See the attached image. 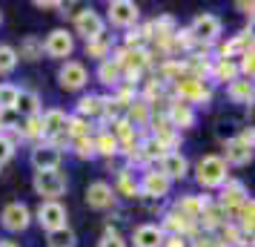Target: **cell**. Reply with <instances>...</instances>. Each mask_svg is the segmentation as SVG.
Wrapping results in <instances>:
<instances>
[{
    "instance_id": "6da1fadb",
    "label": "cell",
    "mask_w": 255,
    "mask_h": 247,
    "mask_svg": "<svg viewBox=\"0 0 255 247\" xmlns=\"http://www.w3.org/2000/svg\"><path fill=\"white\" fill-rule=\"evenodd\" d=\"M253 144H255L253 127H244L235 138H227V144H224V150H227V153L221 155V158H224V164H227V167L250 164V161H253Z\"/></svg>"
},
{
    "instance_id": "7a4b0ae2",
    "label": "cell",
    "mask_w": 255,
    "mask_h": 247,
    "mask_svg": "<svg viewBox=\"0 0 255 247\" xmlns=\"http://www.w3.org/2000/svg\"><path fill=\"white\" fill-rule=\"evenodd\" d=\"M32 187H35V193L43 201H58L66 193V187H69V178H66L63 170H40L32 178Z\"/></svg>"
},
{
    "instance_id": "3957f363",
    "label": "cell",
    "mask_w": 255,
    "mask_h": 247,
    "mask_svg": "<svg viewBox=\"0 0 255 247\" xmlns=\"http://www.w3.org/2000/svg\"><path fill=\"white\" fill-rule=\"evenodd\" d=\"M195 178L204 190H215L227 181V164L221 155H204L195 164Z\"/></svg>"
},
{
    "instance_id": "277c9868",
    "label": "cell",
    "mask_w": 255,
    "mask_h": 247,
    "mask_svg": "<svg viewBox=\"0 0 255 247\" xmlns=\"http://www.w3.org/2000/svg\"><path fill=\"white\" fill-rule=\"evenodd\" d=\"M175 101H184V104L195 106V104H209V98H212V89H209L204 81H198V78H189V75H184L181 81L175 83Z\"/></svg>"
},
{
    "instance_id": "5b68a950",
    "label": "cell",
    "mask_w": 255,
    "mask_h": 247,
    "mask_svg": "<svg viewBox=\"0 0 255 247\" xmlns=\"http://www.w3.org/2000/svg\"><path fill=\"white\" fill-rule=\"evenodd\" d=\"M189 35H192L195 43H204V46L215 43V40L221 37V17L212 14V12L195 14V20H192V26H189Z\"/></svg>"
},
{
    "instance_id": "8992f818",
    "label": "cell",
    "mask_w": 255,
    "mask_h": 247,
    "mask_svg": "<svg viewBox=\"0 0 255 247\" xmlns=\"http://www.w3.org/2000/svg\"><path fill=\"white\" fill-rule=\"evenodd\" d=\"M106 20L118 29H135L140 20V9L138 3H132V0H112L109 3V9H106Z\"/></svg>"
},
{
    "instance_id": "52a82bcc",
    "label": "cell",
    "mask_w": 255,
    "mask_h": 247,
    "mask_svg": "<svg viewBox=\"0 0 255 247\" xmlns=\"http://www.w3.org/2000/svg\"><path fill=\"white\" fill-rule=\"evenodd\" d=\"M250 199V193H247V184L244 181H235V178H227L224 184H221V199L218 204L224 207V213L230 216L227 222H232V216H235V210L241 207L244 201Z\"/></svg>"
},
{
    "instance_id": "ba28073f",
    "label": "cell",
    "mask_w": 255,
    "mask_h": 247,
    "mask_svg": "<svg viewBox=\"0 0 255 247\" xmlns=\"http://www.w3.org/2000/svg\"><path fill=\"white\" fill-rule=\"evenodd\" d=\"M0 224L9 233H23L26 227L32 224V210L26 207L23 201H12V204H6L3 213H0Z\"/></svg>"
},
{
    "instance_id": "9c48e42d",
    "label": "cell",
    "mask_w": 255,
    "mask_h": 247,
    "mask_svg": "<svg viewBox=\"0 0 255 247\" xmlns=\"http://www.w3.org/2000/svg\"><path fill=\"white\" fill-rule=\"evenodd\" d=\"M104 32H106V20L95 12L92 6L89 9H81V12L75 14V35H81L83 40H95V37H101Z\"/></svg>"
},
{
    "instance_id": "30bf717a",
    "label": "cell",
    "mask_w": 255,
    "mask_h": 247,
    "mask_svg": "<svg viewBox=\"0 0 255 247\" xmlns=\"http://www.w3.org/2000/svg\"><path fill=\"white\" fill-rule=\"evenodd\" d=\"M58 83L66 92H78V89H83L89 83V72H86V66L81 60H66L58 69Z\"/></svg>"
},
{
    "instance_id": "8fae6325",
    "label": "cell",
    "mask_w": 255,
    "mask_h": 247,
    "mask_svg": "<svg viewBox=\"0 0 255 247\" xmlns=\"http://www.w3.org/2000/svg\"><path fill=\"white\" fill-rule=\"evenodd\" d=\"M169 187H172V181L163 176L161 170H146L143 178L138 181V193H140V196L155 199V201L166 199V196H169Z\"/></svg>"
},
{
    "instance_id": "7c38bea8",
    "label": "cell",
    "mask_w": 255,
    "mask_h": 247,
    "mask_svg": "<svg viewBox=\"0 0 255 247\" xmlns=\"http://www.w3.org/2000/svg\"><path fill=\"white\" fill-rule=\"evenodd\" d=\"M72 52H75V35L66 32V29H55L43 40V55H49V58L63 60V58H69Z\"/></svg>"
},
{
    "instance_id": "4fadbf2b",
    "label": "cell",
    "mask_w": 255,
    "mask_h": 247,
    "mask_svg": "<svg viewBox=\"0 0 255 247\" xmlns=\"http://www.w3.org/2000/svg\"><path fill=\"white\" fill-rule=\"evenodd\" d=\"M43 230H58V227H66V207L60 201H40L37 213L32 216Z\"/></svg>"
},
{
    "instance_id": "5bb4252c",
    "label": "cell",
    "mask_w": 255,
    "mask_h": 247,
    "mask_svg": "<svg viewBox=\"0 0 255 247\" xmlns=\"http://www.w3.org/2000/svg\"><path fill=\"white\" fill-rule=\"evenodd\" d=\"M60 161H63V150H58L55 144H37L35 150H32V167H35V173L40 170H60Z\"/></svg>"
},
{
    "instance_id": "9a60e30c",
    "label": "cell",
    "mask_w": 255,
    "mask_h": 247,
    "mask_svg": "<svg viewBox=\"0 0 255 247\" xmlns=\"http://www.w3.org/2000/svg\"><path fill=\"white\" fill-rule=\"evenodd\" d=\"M166 121H169V127L175 132L189 130V127H195V106L184 104V101H169V106H166Z\"/></svg>"
},
{
    "instance_id": "2e32d148",
    "label": "cell",
    "mask_w": 255,
    "mask_h": 247,
    "mask_svg": "<svg viewBox=\"0 0 255 247\" xmlns=\"http://www.w3.org/2000/svg\"><path fill=\"white\" fill-rule=\"evenodd\" d=\"M115 190L109 181H92L89 187H86V204L92 207V210H109L112 204H115Z\"/></svg>"
},
{
    "instance_id": "e0dca14e",
    "label": "cell",
    "mask_w": 255,
    "mask_h": 247,
    "mask_svg": "<svg viewBox=\"0 0 255 247\" xmlns=\"http://www.w3.org/2000/svg\"><path fill=\"white\" fill-rule=\"evenodd\" d=\"M161 173L169 181H181V178L189 176V161H186L184 153H178V150H172V153H166L161 158Z\"/></svg>"
},
{
    "instance_id": "ac0fdd59",
    "label": "cell",
    "mask_w": 255,
    "mask_h": 247,
    "mask_svg": "<svg viewBox=\"0 0 255 247\" xmlns=\"http://www.w3.org/2000/svg\"><path fill=\"white\" fill-rule=\"evenodd\" d=\"M209 196H181V199L175 201V213L178 216H184L186 222L198 224V216H201V210L209 204Z\"/></svg>"
},
{
    "instance_id": "d6986e66",
    "label": "cell",
    "mask_w": 255,
    "mask_h": 247,
    "mask_svg": "<svg viewBox=\"0 0 255 247\" xmlns=\"http://www.w3.org/2000/svg\"><path fill=\"white\" fill-rule=\"evenodd\" d=\"M166 233L161 230V224H138L132 233V245L135 247H163Z\"/></svg>"
},
{
    "instance_id": "ffe728a7",
    "label": "cell",
    "mask_w": 255,
    "mask_h": 247,
    "mask_svg": "<svg viewBox=\"0 0 255 247\" xmlns=\"http://www.w3.org/2000/svg\"><path fill=\"white\" fill-rule=\"evenodd\" d=\"M195 227H198V224L186 222L184 216H178L175 210L166 213V216H163V224H161V230L166 236H181V239H186L189 233H195Z\"/></svg>"
},
{
    "instance_id": "44dd1931",
    "label": "cell",
    "mask_w": 255,
    "mask_h": 247,
    "mask_svg": "<svg viewBox=\"0 0 255 247\" xmlns=\"http://www.w3.org/2000/svg\"><path fill=\"white\" fill-rule=\"evenodd\" d=\"M209 78L218 83H232L238 81L241 75H238V63L235 60H224V58H215L212 60V66H209Z\"/></svg>"
},
{
    "instance_id": "7402d4cb",
    "label": "cell",
    "mask_w": 255,
    "mask_h": 247,
    "mask_svg": "<svg viewBox=\"0 0 255 247\" xmlns=\"http://www.w3.org/2000/svg\"><path fill=\"white\" fill-rule=\"evenodd\" d=\"M198 224H204V230H221L227 224V213H224V207L218 201H209L201 210V216H198Z\"/></svg>"
},
{
    "instance_id": "603a6c76",
    "label": "cell",
    "mask_w": 255,
    "mask_h": 247,
    "mask_svg": "<svg viewBox=\"0 0 255 247\" xmlns=\"http://www.w3.org/2000/svg\"><path fill=\"white\" fill-rule=\"evenodd\" d=\"M253 95H255V89H253V81L250 78H238V81H232V83H227V98H230L232 104H253Z\"/></svg>"
},
{
    "instance_id": "cb8c5ba5",
    "label": "cell",
    "mask_w": 255,
    "mask_h": 247,
    "mask_svg": "<svg viewBox=\"0 0 255 247\" xmlns=\"http://www.w3.org/2000/svg\"><path fill=\"white\" fill-rule=\"evenodd\" d=\"M14 112L20 118H32V115H40V95L32 92V89H20L17 95V104H14Z\"/></svg>"
},
{
    "instance_id": "d4e9b609",
    "label": "cell",
    "mask_w": 255,
    "mask_h": 247,
    "mask_svg": "<svg viewBox=\"0 0 255 247\" xmlns=\"http://www.w3.org/2000/svg\"><path fill=\"white\" fill-rule=\"evenodd\" d=\"M98 81L104 83V86H121V83H124V69L118 66L115 58L101 60V66H98Z\"/></svg>"
},
{
    "instance_id": "484cf974",
    "label": "cell",
    "mask_w": 255,
    "mask_h": 247,
    "mask_svg": "<svg viewBox=\"0 0 255 247\" xmlns=\"http://www.w3.org/2000/svg\"><path fill=\"white\" fill-rule=\"evenodd\" d=\"M17 52V60H40L43 58V40L37 35H26L23 40H20V49H14Z\"/></svg>"
},
{
    "instance_id": "4316f807",
    "label": "cell",
    "mask_w": 255,
    "mask_h": 247,
    "mask_svg": "<svg viewBox=\"0 0 255 247\" xmlns=\"http://www.w3.org/2000/svg\"><path fill=\"white\" fill-rule=\"evenodd\" d=\"M112 190H115V196H127V199L140 196L138 193V181H135V173H132L129 167H124V170L118 173V181L112 184Z\"/></svg>"
},
{
    "instance_id": "83f0119b",
    "label": "cell",
    "mask_w": 255,
    "mask_h": 247,
    "mask_svg": "<svg viewBox=\"0 0 255 247\" xmlns=\"http://www.w3.org/2000/svg\"><path fill=\"white\" fill-rule=\"evenodd\" d=\"M104 112V95H83L81 101H78V118L83 121H89V118H101Z\"/></svg>"
},
{
    "instance_id": "f1b7e54d",
    "label": "cell",
    "mask_w": 255,
    "mask_h": 247,
    "mask_svg": "<svg viewBox=\"0 0 255 247\" xmlns=\"http://www.w3.org/2000/svg\"><path fill=\"white\" fill-rule=\"evenodd\" d=\"M46 245L49 247H78V236H75V230L66 224V227H58V230H49Z\"/></svg>"
},
{
    "instance_id": "f546056e",
    "label": "cell",
    "mask_w": 255,
    "mask_h": 247,
    "mask_svg": "<svg viewBox=\"0 0 255 247\" xmlns=\"http://www.w3.org/2000/svg\"><path fill=\"white\" fill-rule=\"evenodd\" d=\"M95 141V155H104V158H115L121 150H118V141H115V135L109 130H104V132H98L92 138Z\"/></svg>"
},
{
    "instance_id": "4dcf8cb0",
    "label": "cell",
    "mask_w": 255,
    "mask_h": 247,
    "mask_svg": "<svg viewBox=\"0 0 255 247\" xmlns=\"http://www.w3.org/2000/svg\"><path fill=\"white\" fill-rule=\"evenodd\" d=\"M112 55V40L106 37V32L95 40H86V58H95V60H109Z\"/></svg>"
},
{
    "instance_id": "1f68e13d",
    "label": "cell",
    "mask_w": 255,
    "mask_h": 247,
    "mask_svg": "<svg viewBox=\"0 0 255 247\" xmlns=\"http://www.w3.org/2000/svg\"><path fill=\"white\" fill-rule=\"evenodd\" d=\"M140 155H143V161H161L166 155V150H163V144L155 135H149V138L140 141Z\"/></svg>"
},
{
    "instance_id": "d6a6232c",
    "label": "cell",
    "mask_w": 255,
    "mask_h": 247,
    "mask_svg": "<svg viewBox=\"0 0 255 247\" xmlns=\"http://www.w3.org/2000/svg\"><path fill=\"white\" fill-rule=\"evenodd\" d=\"M66 138L69 141H78V138H89V121H83L78 115L66 118Z\"/></svg>"
},
{
    "instance_id": "836d02e7",
    "label": "cell",
    "mask_w": 255,
    "mask_h": 247,
    "mask_svg": "<svg viewBox=\"0 0 255 247\" xmlns=\"http://www.w3.org/2000/svg\"><path fill=\"white\" fill-rule=\"evenodd\" d=\"M17 52H14V46H9V43H0V75H12L14 69H17Z\"/></svg>"
},
{
    "instance_id": "e575fe53",
    "label": "cell",
    "mask_w": 255,
    "mask_h": 247,
    "mask_svg": "<svg viewBox=\"0 0 255 247\" xmlns=\"http://www.w3.org/2000/svg\"><path fill=\"white\" fill-rule=\"evenodd\" d=\"M17 135H20V138H29V141L43 138V135H40V115L20 118V124H17Z\"/></svg>"
},
{
    "instance_id": "d590c367",
    "label": "cell",
    "mask_w": 255,
    "mask_h": 247,
    "mask_svg": "<svg viewBox=\"0 0 255 247\" xmlns=\"http://www.w3.org/2000/svg\"><path fill=\"white\" fill-rule=\"evenodd\" d=\"M69 144H72V150H75V155H78L81 161H92V158H95V141H92V135H89V138L69 141Z\"/></svg>"
},
{
    "instance_id": "8d00e7d4",
    "label": "cell",
    "mask_w": 255,
    "mask_h": 247,
    "mask_svg": "<svg viewBox=\"0 0 255 247\" xmlns=\"http://www.w3.org/2000/svg\"><path fill=\"white\" fill-rule=\"evenodd\" d=\"M20 89L14 83H0V109H14Z\"/></svg>"
},
{
    "instance_id": "74e56055",
    "label": "cell",
    "mask_w": 255,
    "mask_h": 247,
    "mask_svg": "<svg viewBox=\"0 0 255 247\" xmlns=\"http://www.w3.org/2000/svg\"><path fill=\"white\" fill-rule=\"evenodd\" d=\"M98 247H129L127 245V239L118 233V230H112V227H106L104 236L98 239Z\"/></svg>"
},
{
    "instance_id": "f35d334b",
    "label": "cell",
    "mask_w": 255,
    "mask_h": 247,
    "mask_svg": "<svg viewBox=\"0 0 255 247\" xmlns=\"http://www.w3.org/2000/svg\"><path fill=\"white\" fill-rule=\"evenodd\" d=\"M12 158H14V141L9 138V135H3V132H0V170L9 164Z\"/></svg>"
},
{
    "instance_id": "ab89813d",
    "label": "cell",
    "mask_w": 255,
    "mask_h": 247,
    "mask_svg": "<svg viewBox=\"0 0 255 247\" xmlns=\"http://www.w3.org/2000/svg\"><path fill=\"white\" fill-rule=\"evenodd\" d=\"M37 9H43V12H55V9H63V3L60 0H35Z\"/></svg>"
},
{
    "instance_id": "60d3db41",
    "label": "cell",
    "mask_w": 255,
    "mask_h": 247,
    "mask_svg": "<svg viewBox=\"0 0 255 247\" xmlns=\"http://www.w3.org/2000/svg\"><path fill=\"white\" fill-rule=\"evenodd\" d=\"M192 247H224V245H221L218 239H212V236H204V239H198Z\"/></svg>"
},
{
    "instance_id": "b9f144b4",
    "label": "cell",
    "mask_w": 255,
    "mask_h": 247,
    "mask_svg": "<svg viewBox=\"0 0 255 247\" xmlns=\"http://www.w3.org/2000/svg\"><path fill=\"white\" fill-rule=\"evenodd\" d=\"M163 247H186V239H181V236H166L163 239Z\"/></svg>"
},
{
    "instance_id": "7bdbcfd3",
    "label": "cell",
    "mask_w": 255,
    "mask_h": 247,
    "mask_svg": "<svg viewBox=\"0 0 255 247\" xmlns=\"http://www.w3.org/2000/svg\"><path fill=\"white\" fill-rule=\"evenodd\" d=\"M235 6H238V9H241L244 14H250V20H253V3H247V0H238Z\"/></svg>"
},
{
    "instance_id": "ee69618b",
    "label": "cell",
    "mask_w": 255,
    "mask_h": 247,
    "mask_svg": "<svg viewBox=\"0 0 255 247\" xmlns=\"http://www.w3.org/2000/svg\"><path fill=\"white\" fill-rule=\"evenodd\" d=\"M0 247H17L14 242H9V239H0Z\"/></svg>"
},
{
    "instance_id": "f6af8a7d",
    "label": "cell",
    "mask_w": 255,
    "mask_h": 247,
    "mask_svg": "<svg viewBox=\"0 0 255 247\" xmlns=\"http://www.w3.org/2000/svg\"><path fill=\"white\" fill-rule=\"evenodd\" d=\"M238 247H253V242H244V245H238Z\"/></svg>"
},
{
    "instance_id": "bcb514c9",
    "label": "cell",
    "mask_w": 255,
    "mask_h": 247,
    "mask_svg": "<svg viewBox=\"0 0 255 247\" xmlns=\"http://www.w3.org/2000/svg\"><path fill=\"white\" fill-rule=\"evenodd\" d=\"M0 23H3V12H0Z\"/></svg>"
}]
</instances>
